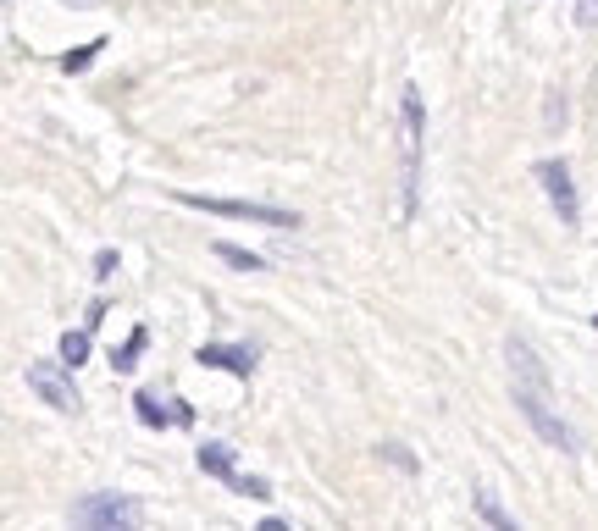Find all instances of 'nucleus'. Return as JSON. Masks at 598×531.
Here are the masks:
<instances>
[{"instance_id": "ddd939ff", "label": "nucleus", "mask_w": 598, "mask_h": 531, "mask_svg": "<svg viewBox=\"0 0 598 531\" xmlns=\"http://www.w3.org/2000/svg\"><path fill=\"white\" fill-rule=\"evenodd\" d=\"M228 487H233L239 498H255V504H266V498H272V482H266V476H250V471H239Z\"/></svg>"}, {"instance_id": "9d476101", "label": "nucleus", "mask_w": 598, "mask_h": 531, "mask_svg": "<svg viewBox=\"0 0 598 531\" xmlns=\"http://www.w3.org/2000/svg\"><path fill=\"white\" fill-rule=\"evenodd\" d=\"M211 255L222 260V266H233V272H266L272 260L255 255V249H239V244H211Z\"/></svg>"}, {"instance_id": "20e7f679", "label": "nucleus", "mask_w": 598, "mask_h": 531, "mask_svg": "<svg viewBox=\"0 0 598 531\" xmlns=\"http://www.w3.org/2000/svg\"><path fill=\"white\" fill-rule=\"evenodd\" d=\"M194 360L211 366V371H233V377L250 382L255 366H261V349H255V343H205V349H194Z\"/></svg>"}, {"instance_id": "a211bd4d", "label": "nucleus", "mask_w": 598, "mask_h": 531, "mask_svg": "<svg viewBox=\"0 0 598 531\" xmlns=\"http://www.w3.org/2000/svg\"><path fill=\"white\" fill-rule=\"evenodd\" d=\"M593 327H598V316H593Z\"/></svg>"}, {"instance_id": "4468645a", "label": "nucleus", "mask_w": 598, "mask_h": 531, "mask_svg": "<svg viewBox=\"0 0 598 531\" xmlns=\"http://www.w3.org/2000/svg\"><path fill=\"white\" fill-rule=\"evenodd\" d=\"M100 50H106V39H89L84 50H67V56H61V67H67V72H84V67H95Z\"/></svg>"}, {"instance_id": "f257e3e1", "label": "nucleus", "mask_w": 598, "mask_h": 531, "mask_svg": "<svg viewBox=\"0 0 598 531\" xmlns=\"http://www.w3.org/2000/svg\"><path fill=\"white\" fill-rule=\"evenodd\" d=\"M504 360H510V382H515V410L527 415V426L543 437V443H554L560 454H576V432L565 426V415L554 410V399H549V366L532 354V343L527 338H510V343H504Z\"/></svg>"}, {"instance_id": "dca6fc26", "label": "nucleus", "mask_w": 598, "mask_h": 531, "mask_svg": "<svg viewBox=\"0 0 598 531\" xmlns=\"http://www.w3.org/2000/svg\"><path fill=\"white\" fill-rule=\"evenodd\" d=\"M111 272H117V249H100V255H95V277L106 283Z\"/></svg>"}, {"instance_id": "7ed1b4c3", "label": "nucleus", "mask_w": 598, "mask_h": 531, "mask_svg": "<svg viewBox=\"0 0 598 531\" xmlns=\"http://www.w3.org/2000/svg\"><path fill=\"white\" fill-rule=\"evenodd\" d=\"M178 205H189V211H205V216H228V222H261V227H299L294 211H283V205H255V200H222V194H194L183 189Z\"/></svg>"}, {"instance_id": "39448f33", "label": "nucleus", "mask_w": 598, "mask_h": 531, "mask_svg": "<svg viewBox=\"0 0 598 531\" xmlns=\"http://www.w3.org/2000/svg\"><path fill=\"white\" fill-rule=\"evenodd\" d=\"M538 183H543V194H549L554 216L571 227L576 216H582V200H576V183H571V172H565V161H538Z\"/></svg>"}, {"instance_id": "423d86ee", "label": "nucleus", "mask_w": 598, "mask_h": 531, "mask_svg": "<svg viewBox=\"0 0 598 531\" xmlns=\"http://www.w3.org/2000/svg\"><path fill=\"white\" fill-rule=\"evenodd\" d=\"M72 520H78V526H128V520H133V498H122V493H89V498H78V504H72Z\"/></svg>"}, {"instance_id": "2eb2a0df", "label": "nucleus", "mask_w": 598, "mask_h": 531, "mask_svg": "<svg viewBox=\"0 0 598 531\" xmlns=\"http://www.w3.org/2000/svg\"><path fill=\"white\" fill-rule=\"evenodd\" d=\"M477 509H482V520H488V526H499V531H510V526H515V520L504 515L499 504H493V493H477Z\"/></svg>"}, {"instance_id": "f8f14e48", "label": "nucleus", "mask_w": 598, "mask_h": 531, "mask_svg": "<svg viewBox=\"0 0 598 531\" xmlns=\"http://www.w3.org/2000/svg\"><path fill=\"white\" fill-rule=\"evenodd\" d=\"M61 366H84L89 360V332H61Z\"/></svg>"}, {"instance_id": "9b49d317", "label": "nucleus", "mask_w": 598, "mask_h": 531, "mask_svg": "<svg viewBox=\"0 0 598 531\" xmlns=\"http://www.w3.org/2000/svg\"><path fill=\"white\" fill-rule=\"evenodd\" d=\"M144 343H150V332H144V327H133L128 338H122V349H111V366H117V377H128V371L144 360Z\"/></svg>"}, {"instance_id": "1a4fd4ad", "label": "nucleus", "mask_w": 598, "mask_h": 531, "mask_svg": "<svg viewBox=\"0 0 598 531\" xmlns=\"http://www.w3.org/2000/svg\"><path fill=\"white\" fill-rule=\"evenodd\" d=\"M194 460H200V471L216 476V482H233V476H239V460H233L228 443H200V454H194Z\"/></svg>"}, {"instance_id": "f3484780", "label": "nucleus", "mask_w": 598, "mask_h": 531, "mask_svg": "<svg viewBox=\"0 0 598 531\" xmlns=\"http://www.w3.org/2000/svg\"><path fill=\"white\" fill-rule=\"evenodd\" d=\"M576 23H582V28H598V0H576Z\"/></svg>"}, {"instance_id": "f03ea898", "label": "nucleus", "mask_w": 598, "mask_h": 531, "mask_svg": "<svg viewBox=\"0 0 598 531\" xmlns=\"http://www.w3.org/2000/svg\"><path fill=\"white\" fill-rule=\"evenodd\" d=\"M421 133H427V111H421V89L405 83V95H399V150H405V216H416L421 205Z\"/></svg>"}, {"instance_id": "6e6552de", "label": "nucleus", "mask_w": 598, "mask_h": 531, "mask_svg": "<svg viewBox=\"0 0 598 531\" xmlns=\"http://www.w3.org/2000/svg\"><path fill=\"white\" fill-rule=\"evenodd\" d=\"M133 415H139L144 426H189V421H194L189 404H178V399H156L150 388L133 393Z\"/></svg>"}, {"instance_id": "0eeeda50", "label": "nucleus", "mask_w": 598, "mask_h": 531, "mask_svg": "<svg viewBox=\"0 0 598 531\" xmlns=\"http://www.w3.org/2000/svg\"><path fill=\"white\" fill-rule=\"evenodd\" d=\"M28 388H34L39 399L50 404V410H78V388H72V377H67L61 366L34 360V366H28Z\"/></svg>"}]
</instances>
